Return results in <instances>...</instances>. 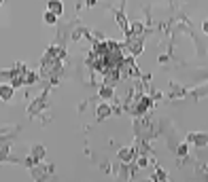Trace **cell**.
I'll return each instance as SVG.
<instances>
[{
    "instance_id": "obj_1",
    "label": "cell",
    "mask_w": 208,
    "mask_h": 182,
    "mask_svg": "<svg viewBox=\"0 0 208 182\" xmlns=\"http://www.w3.org/2000/svg\"><path fill=\"white\" fill-rule=\"evenodd\" d=\"M189 140H191V142H196L197 146H204L208 142V135H204V134H191V135H189Z\"/></svg>"
},
{
    "instance_id": "obj_2",
    "label": "cell",
    "mask_w": 208,
    "mask_h": 182,
    "mask_svg": "<svg viewBox=\"0 0 208 182\" xmlns=\"http://www.w3.org/2000/svg\"><path fill=\"white\" fill-rule=\"evenodd\" d=\"M49 11L55 13V15H60L62 13V2L60 0H49Z\"/></svg>"
},
{
    "instance_id": "obj_3",
    "label": "cell",
    "mask_w": 208,
    "mask_h": 182,
    "mask_svg": "<svg viewBox=\"0 0 208 182\" xmlns=\"http://www.w3.org/2000/svg\"><path fill=\"white\" fill-rule=\"evenodd\" d=\"M55 17H58V15H55V13H45V21H47V24H55Z\"/></svg>"
},
{
    "instance_id": "obj_4",
    "label": "cell",
    "mask_w": 208,
    "mask_h": 182,
    "mask_svg": "<svg viewBox=\"0 0 208 182\" xmlns=\"http://www.w3.org/2000/svg\"><path fill=\"white\" fill-rule=\"evenodd\" d=\"M11 91H13L11 87H7V85L2 87V100H9V97H11Z\"/></svg>"
},
{
    "instance_id": "obj_5",
    "label": "cell",
    "mask_w": 208,
    "mask_h": 182,
    "mask_svg": "<svg viewBox=\"0 0 208 182\" xmlns=\"http://www.w3.org/2000/svg\"><path fill=\"white\" fill-rule=\"evenodd\" d=\"M204 32H206V34H208V21H206V24H204Z\"/></svg>"
}]
</instances>
